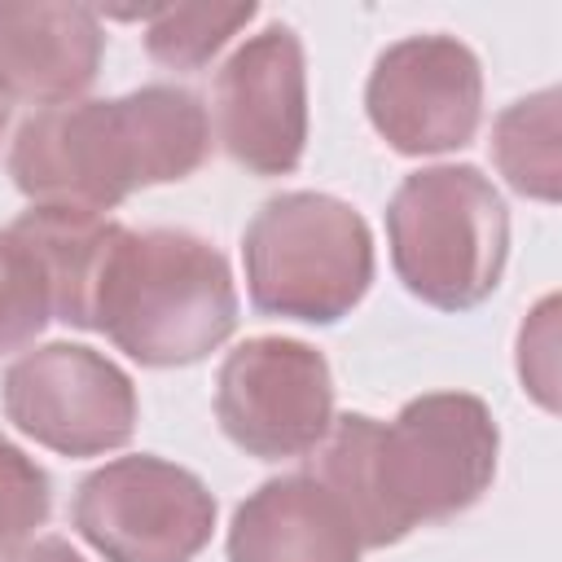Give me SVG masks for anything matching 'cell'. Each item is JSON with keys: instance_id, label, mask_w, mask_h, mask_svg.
I'll return each mask as SVG.
<instances>
[{"instance_id": "6", "label": "cell", "mask_w": 562, "mask_h": 562, "mask_svg": "<svg viewBox=\"0 0 562 562\" xmlns=\"http://www.w3.org/2000/svg\"><path fill=\"white\" fill-rule=\"evenodd\" d=\"M75 531L105 562H193L215 531L211 487L154 452H132L79 479Z\"/></svg>"}, {"instance_id": "15", "label": "cell", "mask_w": 562, "mask_h": 562, "mask_svg": "<svg viewBox=\"0 0 562 562\" xmlns=\"http://www.w3.org/2000/svg\"><path fill=\"white\" fill-rule=\"evenodd\" d=\"M259 9L246 4H180L145 13V53L167 70H202Z\"/></svg>"}, {"instance_id": "8", "label": "cell", "mask_w": 562, "mask_h": 562, "mask_svg": "<svg viewBox=\"0 0 562 562\" xmlns=\"http://www.w3.org/2000/svg\"><path fill=\"white\" fill-rule=\"evenodd\" d=\"M215 422L246 457H307L334 422V373L325 351L285 334L237 342L215 373Z\"/></svg>"}, {"instance_id": "4", "label": "cell", "mask_w": 562, "mask_h": 562, "mask_svg": "<svg viewBox=\"0 0 562 562\" xmlns=\"http://www.w3.org/2000/svg\"><path fill=\"white\" fill-rule=\"evenodd\" d=\"M386 246L400 285L439 312H470L505 277L509 211L474 162L408 171L386 202Z\"/></svg>"}, {"instance_id": "12", "label": "cell", "mask_w": 562, "mask_h": 562, "mask_svg": "<svg viewBox=\"0 0 562 562\" xmlns=\"http://www.w3.org/2000/svg\"><path fill=\"white\" fill-rule=\"evenodd\" d=\"M228 562H360L342 501L307 470L259 483L228 522Z\"/></svg>"}, {"instance_id": "14", "label": "cell", "mask_w": 562, "mask_h": 562, "mask_svg": "<svg viewBox=\"0 0 562 562\" xmlns=\"http://www.w3.org/2000/svg\"><path fill=\"white\" fill-rule=\"evenodd\" d=\"M558 88L509 101L492 119V162L505 184L531 202H558L562 154H558Z\"/></svg>"}, {"instance_id": "10", "label": "cell", "mask_w": 562, "mask_h": 562, "mask_svg": "<svg viewBox=\"0 0 562 562\" xmlns=\"http://www.w3.org/2000/svg\"><path fill=\"white\" fill-rule=\"evenodd\" d=\"M215 140L250 176H290L307 149V57L285 22L246 35L215 70Z\"/></svg>"}, {"instance_id": "18", "label": "cell", "mask_w": 562, "mask_h": 562, "mask_svg": "<svg viewBox=\"0 0 562 562\" xmlns=\"http://www.w3.org/2000/svg\"><path fill=\"white\" fill-rule=\"evenodd\" d=\"M518 382L544 413H558V294H544L518 325Z\"/></svg>"}, {"instance_id": "1", "label": "cell", "mask_w": 562, "mask_h": 562, "mask_svg": "<svg viewBox=\"0 0 562 562\" xmlns=\"http://www.w3.org/2000/svg\"><path fill=\"white\" fill-rule=\"evenodd\" d=\"M316 474L351 514L364 549L400 544L413 527L448 522L479 505L496 479L501 430L470 391L413 395L391 422L342 413L312 448Z\"/></svg>"}, {"instance_id": "2", "label": "cell", "mask_w": 562, "mask_h": 562, "mask_svg": "<svg viewBox=\"0 0 562 562\" xmlns=\"http://www.w3.org/2000/svg\"><path fill=\"white\" fill-rule=\"evenodd\" d=\"M211 154V114L180 83L31 110L9 140V176L31 206L114 211L140 189L189 180Z\"/></svg>"}, {"instance_id": "17", "label": "cell", "mask_w": 562, "mask_h": 562, "mask_svg": "<svg viewBox=\"0 0 562 562\" xmlns=\"http://www.w3.org/2000/svg\"><path fill=\"white\" fill-rule=\"evenodd\" d=\"M53 514V483L44 465L0 435V553L31 540Z\"/></svg>"}, {"instance_id": "20", "label": "cell", "mask_w": 562, "mask_h": 562, "mask_svg": "<svg viewBox=\"0 0 562 562\" xmlns=\"http://www.w3.org/2000/svg\"><path fill=\"white\" fill-rule=\"evenodd\" d=\"M4 132H9V101L0 97V145H4Z\"/></svg>"}, {"instance_id": "3", "label": "cell", "mask_w": 562, "mask_h": 562, "mask_svg": "<svg viewBox=\"0 0 562 562\" xmlns=\"http://www.w3.org/2000/svg\"><path fill=\"white\" fill-rule=\"evenodd\" d=\"M88 329L145 369L198 364L237 329L233 268L220 246L189 228L114 224L92 281Z\"/></svg>"}, {"instance_id": "13", "label": "cell", "mask_w": 562, "mask_h": 562, "mask_svg": "<svg viewBox=\"0 0 562 562\" xmlns=\"http://www.w3.org/2000/svg\"><path fill=\"white\" fill-rule=\"evenodd\" d=\"M119 220L79 206H26L9 228L35 250L53 294V321L88 329V299Z\"/></svg>"}, {"instance_id": "19", "label": "cell", "mask_w": 562, "mask_h": 562, "mask_svg": "<svg viewBox=\"0 0 562 562\" xmlns=\"http://www.w3.org/2000/svg\"><path fill=\"white\" fill-rule=\"evenodd\" d=\"M0 562H83V558L61 536H31V540L13 544L9 553H0Z\"/></svg>"}, {"instance_id": "7", "label": "cell", "mask_w": 562, "mask_h": 562, "mask_svg": "<svg viewBox=\"0 0 562 562\" xmlns=\"http://www.w3.org/2000/svg\"><path fill=\"white\" fill-rule=\"evenodd\" d=\"M4 417L57 457H105L136 435V382L105 351L44 342L0 378Z\"/></svg>"}, {"instance_id": "9", "label": "cell", "mask_w": 562, "mask_h": 562, "mask_svg": "<svg viewBox=\"0 0 562 562\" xmlns=\"http://www.w3.org/2000/svg\"><path fill=\"white\" fill-rule=\"evenodd\" d=\"M364 114L404 158L465 149L483 123V66L457 35H404L373 57Z\"/></svg>"}, {"instance_id": "16", "label": "cell", "mask_w": 562, "mask_h": 562, "mask_svg": "<svg viewBox=\"0 0 562 562\" xmlns=\"http://www.w3.org/2000/svg\"><path fill=\"white\" fill-rule=\"evenodd\" d=\"M48 321L53 294L44 263L13 228H0V356L31 347Z\"/></svg>"}, {"instance_id": "11", "label": "cell", "mask_w": 562, "mask_h": 562, "mask_svg": "<svg viewBox=\"0 0 562 562\" xmlns=\"http://www.w3.org/2000/svg\"><path fill=\"white\" fill-rule=\"evenodd\" d=\"M101 18L83 4H0V97L13 105H70L97 83Z\"/></svg>"}, {"instance_id": "5", "label": "cell", "mask_w": 562, "mask_h": 562, "mask_svg": "<svg viewBox=\"0 0 562 562\" xmlns=\"http://www.w3.org/2000/svg\"><path fill=\"white\" fill-rule=\"evenodd\" d=\"M250 307L281 321L334 325L373 285V233L364 215L316 189L268 198L241 233Z\"/></svg>"}]
</instances>
